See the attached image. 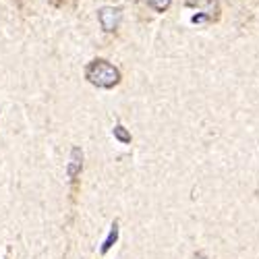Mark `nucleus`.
Here are the masks:
<instances>
[{
	"mask_svg": "<svg viewBox=\"0 0 259 259\" xmlns=\"http://www.w3.org/2000/svg\"><path fill=\"white\" fill-rule=\"evenodd\" d=\"M145 3H147L149 7H152L154 11H158V13H164V11L170 7V3H172V0H145Z\"/></svg>",
	"mask_w": 259,
	"mask_h": 259,
	"instance_id": "423d86ee",
	"label": "nucleus"
},
{
	"mask_svg": "<svg viewBox=\"0 0 259 259\" xmlns=\"http://www.w3.org/2000/svg\"><path fill=\"white\" fill-rule=\"evenodd\" d=\"M118 21H120V11L118 9H102L100 11V23L104 27V31H114L116 25H118Z\"/></svg>",
	"mask_w": 259,
	"mask_h": 259,
	"instance_id": "f03ea898",
	"label": "nucleus"
},
{
	"mask_svg": "<svg viewBox=\"0 0 259 259\" xmlns=\"http://www.w3.org/2000/svg\"><path fill=\"white\" fill-rule=\"evenodd\" d=\"M191 259H207V257H205V255H201V253H197V255H193Z\"/></svg>",
	"mask_w": 259,
	"mask_h": 259,
	"instance_id": "0eeeda50",
	"label": "nucleus"
},
{
	"mask_svg": "<svg viewBox=\"0 0 259 259\" xmlns=\"http://www.w3.org/2000/svg\"><path fill=\"white\" fill-rule=\"evenodd\" d=\"M112 135H114V139H116V141H120L122 145L131 143V133H128L122 124H116V126L112 128Z\"/></svg>",
	"mask_w": 259,
	"mask_h": 259,
	"instance_id": "39448f33",
	"label": "nucleus"
},
{
	"mask_svg": "<svg viewBox=\"0 0 259 259\" xmlns=\"http://www.w3.org/2000/svg\"><path fill=\"white\" fill-rule=\"evenodd\" d=\"M81 170H83V152H81V147H73L71 149V162L67 166V177L71 181H75L79 175H81Z\"/></svg>",
	"mask_w": 259,
	"mask_h": 259,
	"instance_id": "7ed1b4c3",
	"label": "nucleus"
},
{
	"mask_svg": "<svg viewBox=\"0 0 259 259\" xmlns=\"http://www.w3.org/2000/svg\"><path fill=\"white\" fill-rule=\"evenodd\" d=\"M85 79L102 90H110L120 81V73L108 60H92L85 69Z\"/></svg>",
	"mask_w": 259,
	"mask_h": 259,
	"instance_id": "f257e3e1",
	"label": "nucleus"
},
{
	"mask_svg": "<svg viewBox=\"0 0 259 259\" xmlns=\"http://www.w3.org/2000/svg\"><path fill=\"white\" fill-rule=\"evenodd\" d=\"M116 241H118V224L116 222H112V226H110V232H108V236L104 239V243H102V255H106L108 251H110L114 245H116Z\"/></svg>",
	"mask_w": 259,
	"mask_h": 259,
	"instance_id": "20e7f679",
	"label": "nucleus"
}]
</instances>
